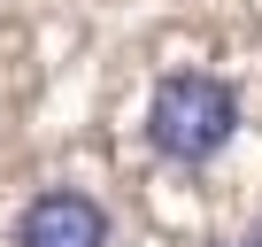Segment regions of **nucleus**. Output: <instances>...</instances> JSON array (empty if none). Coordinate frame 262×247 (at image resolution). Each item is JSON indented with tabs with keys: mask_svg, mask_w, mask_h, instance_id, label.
I'll return each mask as SVG.
<instances>
[{
	"mask_svg": "<svg viewBox=\"0 0 262 247\" xmlns=\"http://www.w3.org/2000/svg\"><path fill=\"white\" fill-rule=\"evenodd\" d=\"M147 139H155L162 162H185V170L216 162V155L239 139V93H231L224 77H208V70L162 77L155 100H147Z\"/></svg>",
	"mask_w": 262,
	"mask_h": 247,
	"instance_id": "f257e3e1",
	"label": "nucleus"
},
{
	"mask_svg": "<svg viewBox=\"0 0 262 247\" xmlns=\"http://www.w3.org/2000/svg\"><path fill=\"white\" fill-rule=\"evenodd\" d=\"M16 247H108V209L77 186L31 193L16 209Z\"/></svg>",
	"mask_w": 262,
	"mask_h": 247,
	"instance_id": "f03ea898",
	"label": "nucleus"
}]
</instances>
